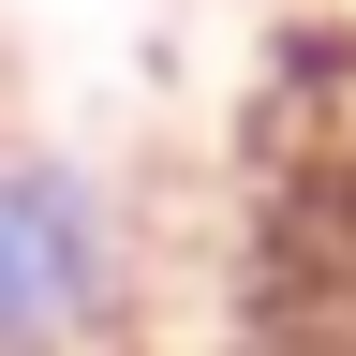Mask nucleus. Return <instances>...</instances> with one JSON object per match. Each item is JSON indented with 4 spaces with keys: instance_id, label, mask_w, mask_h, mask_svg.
<instances>
[{
    "instance_id": "obj_1",
    "label": "nucleus",
    "mask_w": 356,
    "mask_h": 356,
    "mask_svg": "<svg viewBox=\"0 0 356 356\" xmlns=\"http://www.w3.org/2000/svg\"><path fill=\"white\" fill-rule=\"evenodd\" d=\"M149 341V208L89 149L0 119V356H134Z\"/></svg>"
}]
</instances>
